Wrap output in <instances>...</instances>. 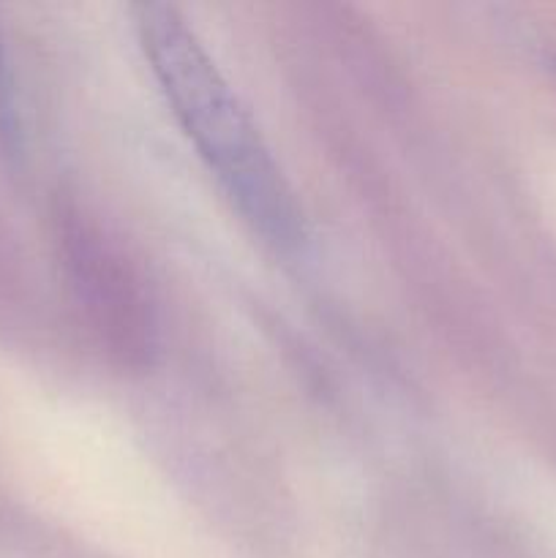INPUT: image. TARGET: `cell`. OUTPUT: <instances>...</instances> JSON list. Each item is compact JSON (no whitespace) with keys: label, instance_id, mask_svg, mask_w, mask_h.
Returning <instances> with one entry per match:
<instances>
[{"label":"cell","instance_id":"6da1fadb","mask_svg":"<svg viewBox=\"0 0 556 558\" xmlns=\"http://www.w3.org/2000/svg\"><path fill=\"white\" fill-rule=\"evenodd\" d=\"M136 27L153 76L174 118L251 227L273 245L300 240V213L281 169L240 98L172 5L136 9Z\"/></svg>","mask_w":556,"mask_h":558}]
</instances>
